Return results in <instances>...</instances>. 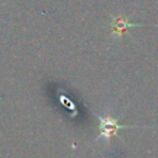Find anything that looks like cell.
<instances>
[{"instance_id": "obj_2", "label": "cell", "mask_w": 158, "mask_h": 158, "mask_svg": "<svg viewBox=\"0 0 158 158\" xmlns=\"http://www.w3.org/2000/svg\"><path fill=\"white\" fill-rule=\"evenodd\" d=\"M137 25H131V23H128L125 19H122V17H116L115 20H114V22H112V30H114V32L115 33H118V36L121 35V33H123L127 28H130V27H136Z\"/></svg>"}, {"instance_id": "obj_1", "label": "cell", "mask_w": 158, "mask_h": 158, "mask_svg": "<svg viewBox=\"0 0 158 158\" xmlns=\"http://www.w3.org/2000/svg\"><path fill=\"white\" fill-rule=\"evenodd\" d=\"M98 116V115H96ZM99 121H100V135L98 138L104 137L105 139H110L112 136H117L118 130L121 128H137L138 126H123V125H118L116 118H112L110 115L102 117V116H98Z\"/></svg>"}]
</instances>
